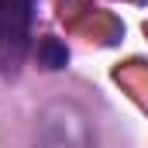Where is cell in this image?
Masks as SVG:
<instances>
[{
    "mask_svg": "<svg viewBox=\"0 0 148 148\" xmlns=\"http://www.w3.org/2000/svg\"><path fill=\"white\" fill-rule=\"evenodd\" d=\"M35 3L38 0H0V62L7 69H14L24 55Z\"/></svg>",
    "mask_w": 148,
    "mask_h": 148,
    "instance_id": "obj_2",
    "label": "cell"
},
{
    "mask_svg": "<svg viewBox=\"0 0 148 148\" xmlns=\"http://www.w3.org/2000/svg\"><path fill=\"white\" fill-rule=\"evenodd\" d=\"M35 148H93L86 117L73 103H48L35 127Z\"/></svg>",
    "mask_w": 148,
    "mask_h": 148,
    "instance_id": "obj_1",
    "label": "cell"
},
{
    "mask_svg": "<svg viewBox=\"0 0 148 148\" xmlns=\"http://www.w3.org/2000/svg\"><path fill=\"white\" fill-rule=\"evenodd\" d=\"M38 62L45 66V69H62L66 62H69V48L59 41V38H41L38 41Z\"/></svg>",
    "mask_w": 148,
    "mask_h": 148,
    "instance_id": "obj_3",
    "label": "cell"
}]
</instances>
